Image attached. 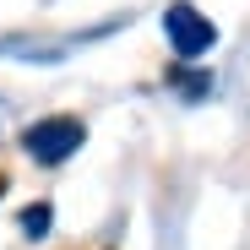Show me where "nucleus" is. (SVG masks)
I'll return each mask as SVG.
<instances>
[{
  "instance_id": "7ed1b4c3",
  "label": "nucleus",
  "mask_w": 250,
  "mask_h": 250,
  "mask_svg": "<svg viewBox=\"0 0 250 250\" xmlns=\"http://www.w3.org/2000/svg\"><path fill=\"white\" fill-rule=\"evenodd\" d=\"M22 234H33V239L49 234V201H33L27 212H22Z\"/></svg>"
},
{
  "instance_id": "f257e3e1",
  "label": "nucleus",
  "mask_w": 250,
  "mask_h": 250,
  "mask_svg": "<svg viewBox=\"0 0 250 250\" xmlns=\"http://www.w3.org/2000/svg\"><path fill=\"white\" fill-rule=\"evenodd\" d=\"M82 142H87V125H82L76 114H49V120H38L22 131V152L33 163H44V169H55V163H65Z\"/></svg>"
},
{
  "instance_id": "f03ea898",
  "label": "nucleus",
  "mask_w": 250,
  "mask_h": 250,
  "mask_svg": "<svg viewBox=\"0 0 250 250\" xmlns=\"http://www.w3.org/2000/svg\"><path fill=\"white\" fill-rule=\"evenodd\" d=\"M163 38L174 44L180 60H201L207 49L218 44V22L207 17V11H196L190 0H174V6L163 11Z\"/></svg>"
},
{
  "instance_id": "20e7f679",
  "label": "nucleus",
  "mask_w": 250,
  "mask_h": 250,
  "mask_svg": "<svg viewBox=\"0 0 250 250\" xmlns=\"http://www.w3.org/2000/svg\"><path fill=\"white\" fill-rule=\"evenodd\" d=\"M0 196H6V174H0Z\"/></svg>"
}]
</instances>
